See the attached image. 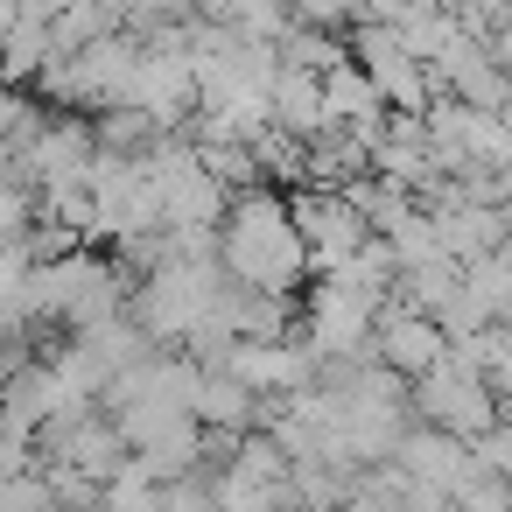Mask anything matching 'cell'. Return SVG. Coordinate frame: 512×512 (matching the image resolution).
Wrapping results in <instances>:
<instances>
[{
  "instance_id": "1",
  "label": "cell",
  "mask_w": 512,
  "mask_h": 512,
  "mask_svg": "<svg viewBox=\"0 0 512 512\" xmlns=\"http://www.w3.org/2000/svg\"><path fill=\"white\" fill-rule=\"evenodd\" d=\"M218 274L246 295H274L288 302L302 281H309V246L288 218L281 197L267 190H246L225 204V225H218Z\"/></svg>"
},
{
  "instance_id": "2",
  "label": "cell",
  "mask_w": 512,
  "mask_h": 512,
  "mask_svg": "<svg viewBox=\"0 0 512 512\" xmlns=\"http://www.w3.org/2000/svg\"><path fill=\"white\" fill-rule=\"evenodd\" d=\"M442 351H449V337H442L421 309H407V302H379V316H372V365H386L393 379L414 386Z\"/></svg>"
},
{
  "instance_id": "3",
  "label": "cell",
  "mask_w": 512,
  "mask_h": 512,
  "mask_svg": "<svg viewBox=\"0 0 512 512\" xmlns=\"http://www.w3.org/2000/svg\"><path fill=\"white\" fill-rule=\"evenodd\" d=\"M64 8H71V0H15V15H22V22H43V29H50Z\"/></svg>"
}]
</instances>
